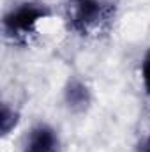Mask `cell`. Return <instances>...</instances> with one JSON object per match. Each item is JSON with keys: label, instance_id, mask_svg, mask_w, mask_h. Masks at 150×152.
I'll list each match as a JSON object with an SVG mask.
<instances>
[{"label": "cell", "instance_id": "6da1fadb", "mask_svg": "<svg viewBox=\"0 0 150 152\" xmlns=\"http://www.w3.org/2000/svg\"><path fill=\"white\" fill-rule=\"evenodd\" d=\"M53 11L41 0H21L11 5L2 18V32L14 44H27L37 36L41 21L51 18Z\"/></svg>", "mask_w": 150, "mask_h": 152}, {"label": "cell", "instance_id": "7a4b0ae2", "mask_svg": "<svg viewBox=\"0 0 150 152\" xmlns=\"http://www.w3.org/2000/svg\"><path fill=\"white\" fill-rule=\"evenodd\" d=\"M115 18L111 0H66L64 20L69 32L87 37L103 30Z\"/></svg>", "mask_w": 150, "mask_h": 152}, {"label": "cell", "instance_id": "3957f363", "mask_svg": "<svg viewBox=\"0 0 150 152\" xmlns=\"http://www.w3.org/2000/svg\"><path fill=\"white\" fill-rule=\"evenodd\" d=\"M23 152H60L58 131L48 122H37L25 138Z\"/></svg>", "mask_w": 150, "mask_h": 152}, {"label": "cell", "instance_id": "277c9868", "mask_svg": "<svg viewBox=\"0 0 150 152\" xmlns=\"http://www.w3.org/2000/svg\"><path fill=\"white\" fill-rule=\"evenodd\" d=\"M64 103L74 113L85 112L92 104V90L87 85V81H83L78 76L69 78L64 87Z\"/></svg>", "mask_w": 150, "mask_h": 152}, {"label": "cell", "instance_id": "5b68a950", "mask_svg": "<svg viewBox=\"0 0 150 152\" xmlns=\"http://www.w3.org/2000/svg\"><path fill=\"white\" fill-rule=\"evenodd\" d=\"M20 124V112L12 106H9L7 103L2 104V112H0V133L2 136H7L12 129H16Z\"/></svg>", "mask_w": 150, "mask_h": 152}, {"label": "cell", "instance_id": "8992f818", "mask_svg": "<svg viewBox=\"0 0 150 152\" xmlns=\"http://www.w3.org/2000/svg\"><path fill=\"white\" fill-rule=\"evenodd\" d=\"M140 80H141V87H143L145 96L150 97V46L143 53V58L140 64Z\"/></svg>", "mask_w": 150, "mask_h": 152}, {"label": "cell", "instance_id": "52a82bcc", "mask_svg": "<svg viewBox=\"0 0 150 152\" xmlns=\"http://www.w3.org/2000/svg\"><path fill=\"white\" fill-rule=\"evenodd\" d=\"M136 152H150V133L145 134V136L140 140V143H138V147H136Z\"/></svg>", "mask_w": 150, "mask_h": 152}]
</instances>
